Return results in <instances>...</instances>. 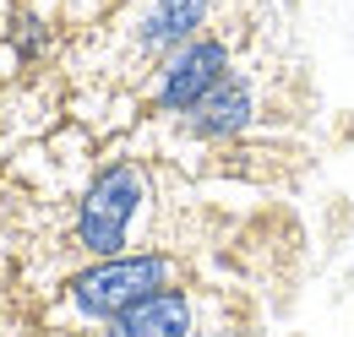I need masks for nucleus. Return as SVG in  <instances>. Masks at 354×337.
Here are the masks:
<instances>
[{
    "label": "nucleus",
    "instance_id": "obj_1",
    "mask_svg": "<svg viewBox=\"0 0 354 337\" xmlns=\"http://www.w3.org/2000/svg\"><path fill=\"white\" fill-rule=\"evenodd\" d=\"M169 283V261L164 256H109V261H98L88 267L77 283H71V305L93 316V321H115L120 310H131L136 299L158 294Z\"/></svg>",
    "mask_w": 354,
    "mask_h": 337
},
{
    "label": "nucleus",
    "instance_id": "obj_2",
    "mask_svg": "<svg viewBox=\"0 0 354 337\" xmlns=\"http://www.w3.org/2000/svg\"><path fill=\"white\" fill-rule=\"evenodd\" d=\"M142 196H147V185H142V168L131 164H115L98 174V185L88 191V202L77 212V240H82V251L93 256H120L126 245V234H131V218L142 207Z\"/></svg>",
    "mask_w": 354,
    "mask_h": 337
},
{
    "label": "nucleus",
    "instance_id": "obj_3",
    "mask_svg": "<svg viewBox=\"0 0 354 337\" xmlns=\"http://www.w3.org/2000/svg\"><path fill=\"white\" fill-rule=\"evenodd\" d=\"M223 77H229V49L213 44V39H191V44H180L175 55H169L164 82H158V104L175 109V115H191Z\"/></svg>",
    "mask_w": 354,
    "mask_h": 337
},
{
    "label": "nucleus",
    "instance_id": "obj_4",
    "mask_svg": "<svg viewBox=\"0 0 354 337\" xmlns=\"http://www.w3.org/2000/svg\"><path fill=\"white\" fill-rule=\"evenodd\" d=\"M185 332H191V299L180 289H158L109 321V337H185Z\"/></svg>",
    "mask_w": 354,
    "mask_h": 337
},
{
    "label": "nucleus",
    "instance_id": "obj_5",
    "mask_svg": "<svg viewBox=\"0 0 354 337\" xmlns=\"http://www.w3.org/2000/svg\"><path fill=\"white\" fill-rule=\"evenodd\" d=\"M251 120V87L240 82V77H223L191 115H185V126L191 136H207V142H218V136H234V131H245Z\"/></svg>",
    "mask_w": 354,
    "mask_h": 337
},
{
    "label": "nucleus",
    "instance_id": "obj_6",
    "mask_svg": "<svg viewBox=\"0 0 354 337\" xmlns=\"http://www.w3.org/2000/svg\"><path fill=\"white\" fill-rule=\"evenodd\" d=\"M202 17H207V0H153L136 39H142L147 55H164V49L191 44V33L202 28Z\"/></svg>",
    "mask_w": 354,
    "mask_h": 337
}]
</instances>
